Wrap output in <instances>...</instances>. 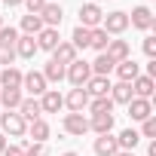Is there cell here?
Returning a JSON list of instances; mask_svg holds the SVG:
<instances>
[{
  "label": "cell",
  "instance_id": "1",
  "mask_svg": "<svg viewBox=\"0 0 156 156\" xmlns=\"http://www.w3.org/2000/svg\"><path fill=\"white\" fill-rule=\"evenodd\" d=\"M0 129H3V135H9V138H25L28 135V122L19 116V110L0 113Z\"/></svg>",
  "mask_w": 156,
  "mask_h": 156
},
{
  "label": "cell",
  "instance_id": "2",
  "mask_svg": "<svg viewBox=\"0 0 156 156\" xmlns=\"http://www.w3.org/2000/svg\"><path fill=\"white\" fill-rule=\"evenodd\" d=\"M64 80H70L73 89H76V86H86V83L92 80V67H89V61H83V58L70 61L67 70H64Z\"/></svg>",
  "mask_w": 156,
  "mask_h": 156
},
{
  "label": "cell",
  "instance_id": "3",
  "mask_svg": "<svg viewBox=\"0 0 156 156\" xmlns=\"http://www.w3.org/2000/svg\"><path fill=\"white\" fill-rule=\"evenodd\" d=\"M101 19H104V9L98 3H80V28H101Z\"/></svg>",
  "mask_w": 156,
  "mask_h": 156
},
{
  "label": "cell",
  "instance_id": "4",
  "mask_svg": "<svg viewBox=\"0 0 156 156\" xmlns=\"http://www.w3.org/2000/svg\"><path fill=\"white\" fill-rule=\"evenodd\" d=\"M22 89H25L31 98H40V95L49 89V83L43 80V73H40V70H28V73L22 76Z\"/></svg>",
  "mask_w": 156,
  "mask_h": 156
},
{
  "label": "cell",
  "instance_id": "5",
  "mask_svg": "<svg viewBox=\"0 0 156 156\" xmlns=\"http://www.w3.org/2000/svg\"><path fill=\"white\" fill-rule=\"evenodd\" d=\"M61 129H64L67 135H73V138H83V135L89 132V119H86L83 113H64Z\"/></svg>",
  "mask_w": 156,
  "mask_h": 156
},
{
  "label": "cell",
  "instance_id": "6",
  "mask_svg": "<svg viewBox=\"0 0 156 156\" xmlns=\"http://www.w3.org/2000/svg\"><path fill=\"white\" fill-rule=\"evenodd\" d=\"M101 28H104L107 34H122V31H129V12H122V9L107 12V16L101 19Z\"/></svg>",
  "mask_w": 156,
  "mask_h": 156
},
{
  "label": "cell",
  "instance_id": "7",
  "mask_svg": "<svg viewBox=\"0 0 156 156\" xmlns=\"http://www.w3.org/2000/svg\"><path fill=\"white\" fill-rule=\"evenodd\" d=\"M156 22H153V12L150 6H135L129 12V28H138V31H150Z\"/></svg>",
  "mask_w": 156,
  "mask_h": 156
},
{
  "label": "cell",
  "instance_id": "8",
  "mask_svg": "<svg viewBox=\"0 0 156 156\" xmlns=\"http://www.w3.org/2000/svg\"><path fill=\"white\" fill-rule=\"evenodd\" d=\"M64 107H67L70 113H83V110L89 107V95H86V89H83V86L70 89V92L64 95Z\"/></svg>",
  "mask_w": 156,
  "mask_h": 156
},
{
  "label": "cell",
  "instance_id": "9",
  "mask_svg": "<svg viewBox=\"0 0 156 156\" xmlns=\"http://www.w3.org/2000/svg\"><path fill=\"white\" fill-rule=\"evenodd\" d=\"M126 107H129V119L132 122H144L147 116H153V104L147 98H132Z\"/></svg>",
  "mask_w": 156,
  "mask_h": 156
},
{
  "label": "cell",
  "instance_id": "10",
  "mask_svg": "<svg viewBox=\"0 0 156 156\" xmlns=\"http://www.w3.org/2000/svg\"><path fill=\"white\" fill-rule=\"evenodd\" d=\"M37 101H40V110H43V113H58V110L64 107V95L55 92V89H46Z\"/></svg>",
  "mask_w": 156,
  "mask_h": 156
},
{
  "label": "cell",
  "instance_id": "11",
  "mask_svg": "<svg viewBox=\"0 0 156 156\" xmlns=\"http://www.w3.org/2000/svg\"><path fill=\"white\" fill-rule=\"evenodd\" d=\"M110 86H113V83H110V76H92V80H89L83 89H86L89 98H104V95H110Z\"/></svg>",
  "mask_w": 156,
  "mask_h": 156
},
{
  "label": "cell",
  "instance_id": "12",
  "mask_svg": "<svg viewBox=\"0 0 156 156\" xmlns=\"http://www.w3.org/2000/svg\"><path fill=\"white\" fill-rule=\"evenodd\" d=\"M61 19H64V9H61L58 3H46V6L40 9V22H43V28H58Z\"/></svg>",
  "mask_w": 156,
  "mask_h": 156
},
{
  "label": "cell",
  "instance_id": "13",
  "mask_svg": "<svg viewBox=\"0 0 156 156\" xmlns=\"http://www.w3.org/2000/svg\"><path fill=\"white\" fill-rule=\"evenodd\" d=\"M104 55L110 58V61H126V58H132V46L126 43V40H110L107 43V49H104Z\"/></svg>",
  "mask_w": 156,
  "mask_h": 156
},
{
  "label": "cell",
  "instance_id": "14",
  "mask_svg": "<svg viewBox=\"0 0 156 156\" xmlns=\"http://www.w3.org/2000/svg\"><path fill=\"white\" fill-rule=\"evenodd\" d=\"M19 116L25 119V122H34V119H40L43 116V110H40V101L37 98H22V104H19Z\"/></svg>",
  "mask_w": 156,
  "mask_h": 156
},
{
  "label": "cell",
  "instance_id": "15",
  "mask_svg": "<svg viewBox=\"0 0 156 156\" xmlns=\"http://www.w3.org/2000/svg\"><path fill=\"white\" fill-rule=\"evenodd\" d=\"M92 150H95V156H113V153L119 150V144H116V135H110V132H107V135H98Z\"/></svg>",
  "mask_w": 156,
  "mask_h": 156
},
{
  "label": "cell",
  "instance_id": "16",
  "mask_svg": "<svg viewBox=\"0 0 156 156\" xmlns=\"http://www.w3.org/2000/svg\"><path fill=\"white\" fill-rule=\"evenodd\" d=\"M153 76H147V73H141V76H135L132 80V95L135 98H147L150 101V95H153Z\"/></svg>",
  "mask_w": 156,
  "mask_h": 156
},
{
  "label": "cell",
  "instance_id": "17",
  "mask_svg": "<svg viewBox=\"0 0 156 156\" xmlns=\"http://www.w3.org/2000/svg\"><path fill=\"white\" fill-rule=\"evenodd\" d=\"M113 70H116V76H119V83H132L135 76H141V67H138V61H135V58H126V61H119Z\"/></svg>",
  "mask_w": 156,
  "mask_h": 156
},
{
  "label": "cell",
  "instance_id": "18",
  "mask_svg": "<svg viewBox=\"0 0 156 156\" xmlns=\"http://www.w3.org/2000/svg\"><path fill=\"white\" fill-rule=\"evenodd\" d=\"M34 40H37V49H46V52H52V49L61 43V37H58V28H43V31H40Z\"/></svg>",
  "mask_w": 156,
  "mask_h": 156
},
{
  "label": "cell",
  "instance_id": "19",
  "mask_svg": "<svg viewBox=\"0 0 156 156\" xmlns=\"http://www.w3.org/2000/svg\"><path fill=\"white\" fill-rule=\"evenodd\" d=\"M40 49H37V40L34 37H28V34H19V40H16V58H34Z\"/></svg>",
  "mask_w": 156,
  "mask_h": 156
},
{
  "label": "cell",
  "instance_id": "20",
  "mask_svg": "<svg viewBox=\"0 0 156 156\" xmlns=\"http://www.w3.org/2000/svg\"><path fill=\"white\" fill-rule=\"evenodd\" d=\"M22 70L19 67H0V86L3 89H22Z\"/></svg>",
  "mask_w": 156,
  "mask_h": 156
},
{
  "label": "cell",
  "instance_id": "21",
  "mask_svg": "<svg viewBox=\"0 0 156 156\" xmlns=\"http://www.w3.org/2000/svg\"><path fill=\"white\" fill-rule=\"evenodd\" d=\"M113 129V113H92V119H89V132H95V135H107Z\"/></svg>",
  "mask_w": 156,
  "mask_h": 156
},
{
  "label": "cell",
  "instance_id": "22",
  "mask_svg": "<svg viewBox=\"0 0 156 156\" xmlns=\"http://www.w3.org/2000/svg\"><path fill=\"white\" fill-rule=\"evenodd\" d=\"M49 122L40 116V119H34V122H28V135L34 138V144H46V138H49Z\"/></svg>",
  "mask_w": 156,
  "mask_h": 156
},
{
  "label": "cell",
  "instance_id": "23",
  "mask_svg": "<svg viewBox=\"0 0 156 156\" xmlns=\"http://www.w3.org/2000/svg\"><path fill=\"white\" fill-rule=\"evenodd\" d=\"M52 61H58V64H70V61H76V49L70 46V43H58L55 49H52Z\"/></svg>",
  "mask_w": 156,
  "mask_h": 156
},
{
  "label": "cell",
  "instance_id": "24",
  "mask_svg": "<svg viewBox=\"0 0 156 156\" xmlns=\"http://www.w3.org/2000/svg\"><path fill=\"white\" fill-rule=\"evenodd\" d=\"M64 70H67L64 64H58V61H52V58H49V61H46V67H43L40 73H43V80H46V83H61V80H64Z\"/></svg>",
  "mask_w": 156,
  "mask_h": 156
},
{
  "label": "cell",
  "instance_id": "25",
  "mask_svg": "<svg viewBox=\"0 0 156 156\" xmlns=\"http://www.w3.org/2000/svg\"><path fill=\"white\" fill-rule=\"evenodd\" d=\"M89 67H92V76H110V70L116 67V61H110L104 52H98V58H95Z\"/></svg>",
  "mask_w": 156,
  "mask_h": 156
},
{
  "label": "cell",
  "instance_id": "26",
  "mask_svg": "<svg viewBox=\"0 0 156 156\" xmlns=\"http://www.w3.org/2000/svg\"><path fill=\"white\" fill-rule=\"evenodd\" d=\"M135 95H132V83H116L110 86V101L113 104H129Z\"/></svg>",
  "mask_w": 156,
  "mask_h": 156
},
{
  "label": "cell",
  "instance_id": "27",
  "mask_svg": "<svg viewBox=\"0 0 156 156\" xmlns=\"http://www.w3.org/2000/svg\"><path fill=\"white\" fill-rule=\"evenodd\" d=\"M22 89H3L0 92V107H6V110H19V104H22Z\"/></svg>",
  "mask_w": 156,
  "mask_h": 156
},
{
  "label": "cell",
  "instance_id": "28",
  "mask_svg": "<svg viewBox=\"0 0 156 156\" xmlns=\"http://www.w3.org/2000/svg\"><path fill=\"white\" fill-rule=\"evenodd\" d=\"M19 28H22V34H28V37H37L40 31H43V22H40V16H22V22H19Z\"/></svg>",
  "mask_w": 156,
  "mask_h": 156
},
{
  "label": "cell",
  "instance_id": "29",
  "mask_svg": "<svg viewBox=\"0 0 156 156\" xmlns=\"http://www.w3.org/2000/svg\"><path fill=\"white\" fill-rule=\"evenodd\" d=\"M138 141H141V135H138L135 129H122V132L116 135V144H119V150H135V147H138Z\"/></svg>",
  "mask_w": 156,
  "mask_h": 156
},
{
  "label": "cell",
  "instance_id": "30",
  "mask_svg": "<svg viewBox=\"0 0 156 156\" xmlns=\"http://www.w3.org/2000/svg\"><path fill=\"white\" fill-rule=\"evenodd\" d=\"M89 37H92L89 28H80V25H76L73 34H70V46H73L76 52H80V49H89Z\"/></svg>",
  "mask_w": 156,
  "mask_h": 156
},
{
  "label": "cell",
  "instance_id": "31",
  "mask_svg": "<svg viewBox=\"0 0 156 156\" xmlns=\"http://www.w3.org/2000/svg\"><path fill=\"white\" fill-rule=\"evenodd\" d=\"M107 43H110V34H107L104 28H95V31H92V37H89V46H92L95 52H104V49H107Z\"/></svg>",
  "mask_w": 156,
  "mask_h": 156
},
{
  "label": "cell",
  "instance_id": "32",
  "mask_svg": "<svg viewBox=\"0 0 156 156\" xmlns=\"http://www.w3.org/2000/svg\"><path fill=\"white\" fill-rule=\"evenodd\" d=\"M89 113H113L110 95H104V98H89Z\"/></svg>",
  "mask_w": 156,
  "mask_h": 156
},
{
  "label": "cell",
  "instance_id": "33",
  "mask_svg": "<svg viewBox=\"0 0 156 156\" xmlns=\"http://www.w3.org/2000/svg\"><path fill=\"white\" fill-rule=\"evenodd\" d=\"M16 61V43H0V67H12Z\"/></svg>",
  "mask_w": 156,
  "mask_h": 156
},
{
  "label": "cell",
  "instance_id": "34",
  "mask_svg": "<svg viewBox=\"0 0 156 156\" xmlns=\"http://www.w3.org/2000/svg\"><path fill=\"white\" fill-rule=\"evenodd\" d=\"M141 138H156V116H147L144 122H141V132H138Z\"/></svg>",
  "mask_w": 156,
  "mask_h": 156
},
{
  "label": "cell",
  "instance_id": "35",
  "mask_svg": "<svg viewBox=\"0 0 156 156\" xmlns=\"http://www.w3.org/2000/svg\"><path fill=\"white\" fill-rule=\"evenodd\" d=\"M16 40H19V31H16L12 25H9V28H6V25L0 28V43H16Z\"/></svg>",
  "mask_w": 156,
  "mask_h": 156
},
{
  "label": "cell",
  "instance_id": "36",
  "mask_svg": "<svg viewBox=\"0 0 156 156\" xmlns=\"http://www.w3.org/2000/svg\"><path fill=\"white\" fill-rule=\"evenodd\" d=\"M25 156H49V147L46 144H28L25 147Z\"/></svg>",
  "mask_w": 156,
  "mask_h": 156
},
{
  "label": "cell",
  "instance_id": "37",
  "mask_svg": "<svg viewBox=\"0 0 156 156\" xmlns=\"http://www.w3.org/2000/svg\"><path fill=\"white\" fill-rule=\"evenodd\" d=\"M144 55H147V58H156V37H153V34L144 37Z\"/></svg>",
  "mask_w": 156,
  "mask_h": 156
},
{
  "label": "cell",
  "instance_id": "38",
  "mask_svg": "<svg viewBox=\"0 0 156 156\" xmlns=\"http://www.w3.org/2000/svg\"><path fill=\"white\" fill-rule=\"evenodd\" d=\"M49 3V0H25V6H28V12L31 16H40V9Z\"/></svg>",
  "mask_w": 156,
  "mask_h": 156
},
{
  "label": "cell",
  "instance_id": "39",
  "mask_svg": "<svg viewBox=\"0 0 156 156\" xmlns=\"http://www.w3.org/2000/svg\"><path fill=\"white\" fill-rule=\"evenodd\" d=\"M3 156H25V147H19V144H6Z\"/></svg>",
  "mask_w": 156,
  "mask_h": 156
},
{
  "label": "cell",
  "instance_id": "40",
  "mask_svg": "<svg viewBox=\"0 0 156 156\" xmlns=\"http://www.w3.org/2000/svg\"><path fill=\"white\" fill-rule=\"evenodd\" d=\"M147 76H156V58H150V64H147Z\"/></svg>",
  "mask_w": 156,
  "mask_h": 156
},
{
  "label": "cell",
  "instance_id": "41",
  "mask_svg": "<svg viewBox=\"0 0 156 156\" xmlns=\"http://www.w3.org/2000/svg\"><path fill=\"white\" fill-rule=\"evenodd\" d=\"M22 3H25V0H3V6H6V9H12V6H22Z\"/></svg>",
  "mask_w": 156,
  "mask_h": 156
},
{
  "label": "cell",
  "instance_id": "42",
  "mask_svg": "<svg viewBox=\"0 0 156 156\" xmlns=\"http://www.w3.org/2000/svg\"><path fill=\"white\" fill-rule=\"evenodd\" d=\"M147 156H156V141H150V144H147Z\"/></svg>",
  "mask_w": 156,
  "mask_h": 156
},
{
  "label": "cell",
  "instance_id": "43",
  "mask_svg": "<svg viewBox=\"0 0 156 156\" xmlns=\"http://www.w3.org/2000/svg\"><path fill=\"white\" fill-rule=\"evenodd\" d=\"M3 150H6V135L0 132V156H3Z\"/></svg>",
  "mask_w": 156,
  "mask_h": 156
},
{
  "label": "cell",
  "instance_id": "44",
  "mask_svg": "<svg viewBox=\"0 0 156 156\" xmlns=\"http://www.w3.org/2000/svg\"><path fill=\"white\" fill-rule=\"evenodd\" d=\"M113 156H135V150H116Z\"/></svg>",
  "mask_w": 156,
  "mask_h": 156
},
{
  "label": "cell",
  "instance_id": "45",
  "mask_svg": "<svg viewBox=\"0 0 156 156\" xmlns=\"http://www.w3.org/2000/svg\"><path fill=\"white\" fill-rule=\"evenodd\" d=\"M61 156H80V153H73V150H67V153H61Z\"/></svg>",
  "mask_w": 156,
  "mask_h": 156
},
{
  "label": "cell",
  "instance_id": "46",
  "mask_svg": "<svg viewBox=\"0 0 156 156\" xmlns=\"http://www.w3.org/2000/svg\"><path fill=\"white\" fill-rule=\"evenodd\" d=\"M0 28H3V16H0Z\"/></svg>",
  "mask_w": 156,
  "mask_h": 156
}]
</instances>
